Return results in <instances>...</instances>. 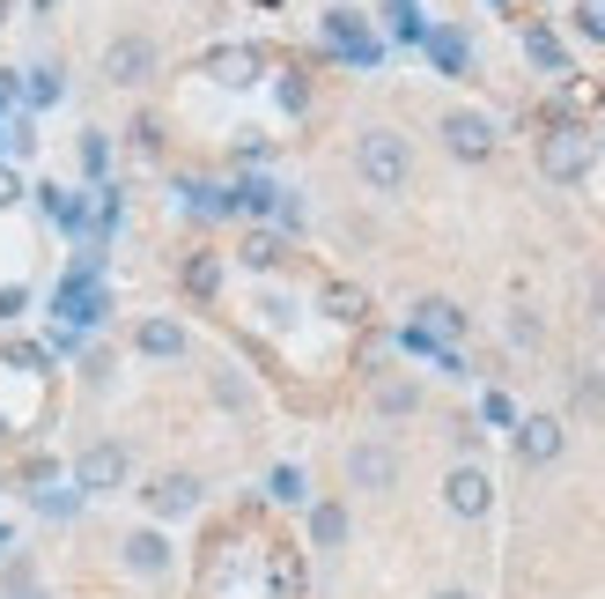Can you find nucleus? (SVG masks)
<instances>
[{"mask_svg":"<svg viewBox=\"0 0 605 599\" xmlns=\"http://www.w3.org/2000/svg\"><path fill=\"white\" fill-rule=\"evenodd\" d=\"M355 171H363L369 193H399V185H407V171H413V156H407V141H399V133L369 126L363 149H355Z\"/></svg>","mask_w":605,"mask_h":599,"instance_id":"f257e3e1","label":"nucleus"},{"mask_svg":"<svg viewBox=\"0 0 605 599\" xmlns=\"http://www.w3.org/2000/svg\"><path fill=\"white\" fill-rule=\"evenodd\" d=\"M126 474H133V451L119 437H104V445H89L74 459V489L82 496H111V489H126Z\"/></svg>","mask_w":605,"mask_h":599,"instance_id":"f03ea898","label":"nucleus"},{"mask_svg":"<svg viewBox=\"0 0 605 599\" xmlns=\"http://www.w3.org/2000/svg\"><path fill=\"white\" fill-rule=\"evenodd\" d=\"M591 133H583V126H554V133H547V141H539V163H547V178H583L591 171Z\"/></svg>","mask_w":605,"mask_h":599,"instance_id":"7ed1b4c3","label":"nucleus"},{"mask_svg":"<svg viewBox=\"0 0 605 599\" xmlns=\"http://www.w3.org/2000/svg\"><path fill=\"white\" fill-rule=\"evenodd\" d=\"M443 149L465 156V163H487V156H495V126H487L480 111H451V119H443Z\"/></svg>","mask_w":605,"mask_h":599,"instance_id":"20e7f679","label":"nucleus"},{"mask_svg":"<svg viewBox=\"0 0 605 599\" xmlns=\"http://www.w3.org/2000/svg\"><path fill=\"white\" fill-rule=\"evenodd\" d=\"M325 45L347 52L355 67H377V38L363 30V15H355V8H333V15H325Z\"/></svg>","mask_w":605,"mask_h":599,"instance_id":"39448f33","label":"nucleus"},{"mask_svg":"<svg viewBox=\"0 0 605 599\" xmlns=\"http://www.w3.org/2000/svg\"><path fill=\"white\" fill-rule=\"evenodd\" d=\"M104 75L119 82V89H141V82L155 75V45H148V38H119V45L104 52Z\"/></svg>","mask_w":605,"mask_h":599,"instance_id":"423d86ee","label":"nucleus"},{"mask_svg":"<svg viewBox=\"0 0 605 599\" xmlns=\"http://www.w3.org/2000/svg\"><path fill=\"white\" fill-rule=\"evenodd\" d=\"M517 459H525V467H554L561 459V422L554 415H525V422H517Z\"/></svg>","mask_w":605,"mask_h":599,"instance_id":"0eeeda50","label":"nucleus"},{"mask_svg":"<svg viewBox=\"0 0 605 599\" xmlns=\"http://www.w3.org/2000/svg\"><path fill=\"white\" fill-rule=\"evenodd\" d=\"M443 503H451L458 518H480L487 503H495V481H487L480 467H451V481H443Z\"/></svg>","mask_w":605,"mask_h":599,"instance_id":"6e6552de","label":"nucleus"},{"mask_svg":"<svg viewBox=\"0 0 605 599\" xmlns=\"http://www.w3.org/2000/svg\"><path fill=\"white\" fill-rule=\"evenodd\" d=\"M347 474H355V489H391L399 459H391L385 445H355V451H347Z\"/></svg>","mask_w":605,"mask_h":599,"instance_id":"1a4fd4ad","label":"nucleus"},{"mask_svg":"<svg viewBox=\"0 0 605 599\" xmlns=\"http://www.w3.org/2000/svg\"><path fill=\"white\" fill-rule=\"evenodd\" d=\"M259 67H267V60H259L251 45H222L215 60H207V75H215V82H229V89H244V82H259Z\"/></svg>","mask_w":605,"mask_h":599,"instance_id":"9d476101","label":"nucleus"},{"mask_svg":"<svg viewBox=\"0 0 605 599\" xmlns=\"http://www.w3.org/2000/svg\"><path fill=\"white\" fill-rule=\"evenodd\" d=\"M148 503H155L163 518H185V511H199V481L193 474H163L155 489H148Z\"/></svg>","mask_w":605,"mask_h":599,"instance_id":"9b49d317","label":"nucleus"},{"mask_svg":"<svg viewBox=\"0 0 605 599\" xmlns=\"http://www.w3.org/2000/svg\"><path fill=\"white\" fill-rule=\"evenodd\" d=\"M133 349L170 363V355H185V325H177V319H141V325H133Z\"/></svg>","mask_w":605,"mask_h":599,"instance_id":"f8f14e48","label":"nucleus"},{"mask_svg":"<svg viewBox=\"0 0 605 599\" xmlns=\"http://www.w3.org/2000/svg\"><path fill=\"white\" fill-rule=\"evenodd\" d=\"M229 207L237 215H281V185L273 178H244V185H229Z\"/></svg>","mask_w":605,"mask_h":599,"instance_id":"ddd939ff","label":"nucleus"},{"mask_svg":"<svg viewBox=\"0 0 605 599\" xmlns=\"http://www.w3.org/2000/svg\"><path fill=\"white\" fill-rule=\"evenodd\" d=\"M126 570H170V541L163 533H126Z\"/></svg>","mask_w":605,"mask_h":599,"instance_id":"4468645a","label":"nucleus"},{"mask_svg":"<svg viewBox=\"0 0 605 599\" xmlns=\"http://www.w3.org/2000/svg\"><path fill=\"white\" fill-rule=\"evenodd\" d=\"M429 52H436L443 75H473V45H465L458 30H429Z\"/></svg>","mask_w":605,"mask_h":599,"instance_id":"2eb2a0df","label":"nucleus"},{"mask_svg":"<svg viewBox=\"0 0 605 599\" xmlns=\"http://www.w3.org/2000/svg\"><path fill=\"white\" fill-rule=\"evenodd\" d=\"M525 52H532L547 75H569V52H561V38L554 30H525Z\"/></svg>","mask_w":605,"mask_h":599,"instance_id":"dca6fc26","label":"nucleus"},{"mask_svg":"<svg viewBox=\"0 0 605 599\" xmlns=\"http://www.w3.org/2000/svg\"><path fill=\"white\" fill-rule=\"evenodd\" d=\"M311 541L317 548H339V541H347V511H339V503H317L311 511Z\"/></svg>","mask_w":605,"mask_h":599,"instance_id":"f3484780","label":"nucleus"},{"mask_svg":"<svg viewBox=\"0 0 605 599\" xmlns=\"http://www.w3.org/2000/svg\"><path fill=\"white\" fill-rule=\"evenodd\" d=\"M74 156H82V171H89V178L111 171V141H104V133H82V149H74Z\"/></svg>","mask_w":605,"mask_h":599,"instance_id":"a211bd4d","label":"nucleus"},{"mask_svg":"<svg viewBox=\"0 0 605 599\" xmlns=\"http://www.w3.org/2000/svg\"><path fill=\"white\" fill-rule=\"evenodd\" d=\"M377 407H385V415H413V407H421V393L391 377V385H377Z\"/></svg>","mask_w":605,"mask_h":599,"instance_id":"6ab92c4d","label":"nucleus"},{"mask_svg":"<svg viewBox=\"0 0 605 599\" xmlns=\"http://www.w3.org/2000/svg\"><path fill=\"white\" fill-rule=\"evenodd\" d=\"M281 237H267V229H259V237H251V245H244V267H281Z\"/></svg>","mask_w":605,"mask_h":599,"instance_id":"aec40b11","label":"nucleus"},{"mask_svg":"<svg viewBox=\"0 0 605 599\" xmlns=\"http://www.w3.org/2000/svg\"><path fill=\"white\" fill-rule=\"evenodd\" d=\"M325 311L355 325V319H363V289H339V281H333V289H325Z\"/></svg>","mask_w":605,"mask_h":599,"instance_id":"412c9836","label":"nucleus"},{"mask_svg":"<svg viewBox=\"0 0 605 599\" xmlns=\"http://www.w3.org/2000/svg\"><path fill=\"white\" fill-rule=\"evenodd\" d=\"M215 281H222L215 259H193V267H185V289H193V297H215Z\"/></svg>","mask_w":605,"mask_h":599,"instance_id":"4be33fe9","label":"nucleus"},{"mask_svg":"<svg viewBox=\"0 0 605 599\" xmlns=\"http://www.w3.org/2000/svg\"><path fill=\"white\" fill-rule=\"evenodd\" d=\"M281 503H303V467H273V481H267Z\"/></svg>","mask_w":605,"mask_h":599,"instance_id":"5701e85b","label":"nucleus"},{"mask_svg":"<svg viewBox=\"0 0 605 599\" xmlns=\"http://www.w3.org/2000/svg\"><path fill=\"white\" fill-rule=\"evenodd\" d=\"M60 97V67H37V75H30V104H52Z\"/></svg>","mask_w":605,"mask_h":599,"instance_id":"b1692460","label":"nucleus"},{"mask_svg":"<svg viewBox=\"0 0 605 599\" xmlns=\"http://www.w3.org/2000/svg\"><path fill=\"white\" fill-rule=\"evenodd\" d=\"M8 363H15V371H45V349H30V341H8Z\"/></svg>","mask_w":605,"mask_h":599,"instance_id":"393cba45","label":"nucleus"},{"mask_svg":"<svg viewBox=\"0 0 605 599\" xmlns=\"http://www.w3.org/2000/svg\"><path fill=\"white\" fill-rule=\"evenodd\" d=\"M487 422H503V429H517V407H509L503 393H487Z\"/></svg>","mask_w":605,"mask_h":599,"instance_id":"a878e982","label":"nucleus"},{"mask_svg":"<svg viewBox=\"0 0 605 599\" xmlns=\"http://www.w3.org/2000/svg\"><path fill=\"white\" fill-rule=\"evenodd\" d=\"M15 193H23V178H15L8 163H0V207H15Z\"/></svg>","mask_w":605,"mask_h":599,"instance_id":"bb28decb","label":"nucleus"},{"mask_svg":"<svg viewBox=\"0 0 605 599\" xmlns=\"http://www.w3.org/2000/svg\"><path fill=\"white\" fill-rule=\"evenodd\" d=\"M576 15H583V30H591V38H605V8H598V0H591V8H576Z\"/></svg>","mask_w":605,"mask_h":599,"instance_id":"cd10ccee","label":"nucleus"},{"mask_svg":"<svg viewBox=\"0 0 605 599\" xmlns=\"http://www.w3.org/2000/svg\"><path fill=\"white\" fill-rule=\"evenodd\" d=\"M23 303H30L23 289H0V319H15V311H23Z\"/></svg>","mask_w":605,"mask_h":599,"instance_id":"c85d7f7f","label":"nucleus"},{"mask_svg":"<svg viewBox=\"0 0 605 599\" xmlns=\"http://www.w3.org/2000/svg\"><path fill=\"white\" fill-rule=\"evenodd\" d=\"M8 599H45V592H37V585H15V592H8Z\"/></svg>","mask_w":605,"mask_h":599,"instance_id":"c756f323","label":"nucleus"},{"mask_svg":"<svg viewBox=\"0 0 605 599\" xmlns=\"http://www.w3.org/2000/svg\"><path fill=\"white\" fill-rule=\"evenodd\" d=\"M591 297H598V311H605V275H598V281H591Z\"/></svg>","mask_w":605,"mask_h":599,"instance_id":"7c9ffc66","label":"nucleus"},{"mask_svg":"<svg viewBox=\"0 0 605 599\" xmlns=\"http://www.w3.org/2000/svg\"><path fill=\"white\" fill-rule=\"evenodd\" d=\"M443 599H473V592H443Z\"/></svg>","mask_w":605,"mask_h":599,"instance_id":"2f4dec72","label":"nucleus"},{"mask_svg":"<svg viewBox=\"0 0 605 599\" xmlns=\"http://www.w3.org/2000/svg\"><path fill=\"white\" fill-rule=\"evenodd\" d=\"M0 437H8V422H0Z\"/></svg>","mask_w":605,"mask_h":599,"instance_id":"473e14b6","label":"nucleus"}]
</instances>
